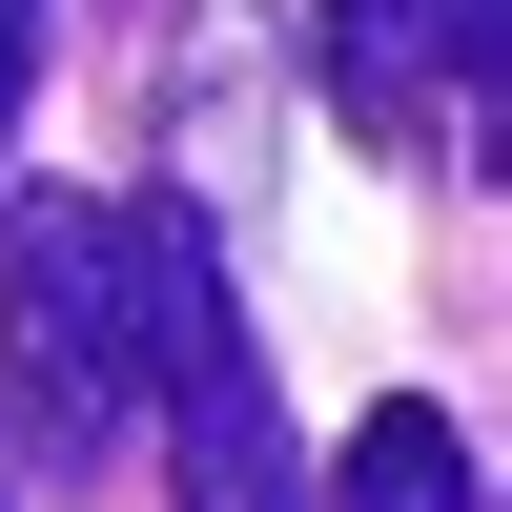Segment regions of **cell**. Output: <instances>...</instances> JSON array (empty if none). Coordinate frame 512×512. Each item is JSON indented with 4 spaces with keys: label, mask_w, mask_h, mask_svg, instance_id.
I'll use <instances>...</instances> for the list:
<instances>
[{
    "label": "cell",
    "mask_w": 512,
    "mask_h": 512,
    "mask_svg": "<svg viewBox=\"0 0 512 512\" xmlns=\"http://www.w3.org/2000/svg\"><path fill=\"white\" fill-rule=\"evenodd\" d=\"M123 287H144V410H164V451H185V512H328L267 349H246V308H226L205 205H123Z\"/></svg>",
    "instance_id": "cell-2"
},
{
    "label": "cell",
    "mask_w": 512,
    "mask_h": 512,
    "mask_svg": "<svg viewBox=\"0 0 512 512\" xmlns=\"http://www.w3.org/2000/svg\"><path fill=\"white\" fill-rule=\"evenodd\" d=\"M328 512H472V431L451 410H369L349 472H328Z\"/></svg>",
    "instance_id": "cell-3"
},
{
    "label": "cell",
    "mask_w": 512,
    "mask_h": 512,
    "mask_svg": "<svg viewBox=\"0 0 512 512\" xmlns=\"http://www.w3.org/2000/svg\"><path fill=\"white\" fill-rule=\"evenodd\" d=\"M0 390L62 492H103L144 451V287H123V205L0 185Z\"/></svg>",
    "instance_id": "cell-1"
},
{
    "label": "cell",
    "mask_w": 512,
    "mask_h": 512,
    "mask_svg": "<svg viewBox=\"0 0 512 512\" xmlns=\"http://www.w3.org/2000/svg\"><path fill=\"white\" fill-rule=\"evenodd\" d=\"M21 82H41V0H0V123H21Z\"/></svg>",
    "instance_id": "cell-4"
}]
</instances>
